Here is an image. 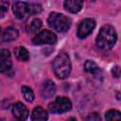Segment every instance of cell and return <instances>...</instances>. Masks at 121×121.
<instances>
[{
	"label": "cell",
	"instance_id": "18",
	"mask_svg": "<svg viewBox=\"0 0 121 121\" xmlns=\"http://www.w3.org/2000/svg\"><path fill=\"white\" fill-rule=\"evenodd\" d=\"M42 21L40 19H34L32 22H31V25H30V28H31V32L35 33L37 32L38 30L41 29L42 27Z\"/></svg>",
	"mask_w": 121,
	"mask_h": 121
},
{
	"label": "cell",
	"instance_id": "7",
	"mask_svg": "<svg viewBox=\"0 0 121 121\" xmlns=\"http://www.w3.org/2000/svg\"><path fill=\"white\" fill-rule=\"evenodd\" d=\"M95 26V22L94 19H91V18L84 19L79 24V26L78 27V31H77L78 37L80 39L86 38L88 35L91 34V32L94 30Z\"/></svg>",
	"mask_w": 121,
	"mask_h": 121
},
{
	"label": "cell",
	"instance_id": "5",
	"mask_svg": "<svg viewBox=\"0 0 121 121\" xmlns=\"http://www.w3.org/2000/svg\"><path fill=\"white\" fill-rule=\"evenodd\" d=\"M12 10L15 17L19 20H26L30 15H32L31 5L22 1H17L16 3H14L12 6Z\"/></svg>",
	"mask_w": 121,
	"mask_h": 121
},
{
	"label": "cell",
	"instance_id": "17",
	"mask_svg": "<svg viewBox=\"0 0 121 121\" xmlns=\"http://www.w3.org/2000/svg\"><path fill=\"white\" fill-rule=\"evenodd\" d=\"M105 118L107 120H120L121 114L116 110H110L105 113Z\"/></svg>",
	"mask_w": 121,
	"mask_h": 121
},
{
	"label": "cell",
	"instance_id": "9",
	"mask_svg": "<svg viewBox=\"0 0 121 121\" xmlns=\"http://www.w3.org/2000/svg\"><path fill=\"white\" fill-rule=\"evenodd\" d=\"M56 93V85L52 80H45L41 88V95L43 98L47 99L52 97Z\"/></svg>",
	"mask_w": 121,
	"mask_h": 121
},
{
	"label": "cell",
	"instance_id": "13",
	"mask_svg": "<svg viewBox=\"0 0 121 121\" xmlns=\"http://www.w3.org/2000/svg\"><path fill=\"white\" fill-rule=\"evenodd\" d=\"M18 30L14 27H8L3 33V41L4 42H12L18 38Z\"/></svg>",
	"mask_w": 121,
	"mask_h": 121
},
{
	"label": "cell",
	"instance_id": "20",
	"mask_svg": "<svg viewBox=\"0 0 121 121\" xmlns=\"http://www.w3.org/2000/svg\"><path fill=\"white\" fill-rule=\"evenodd\" d=\"M31 11H32V15L33 14H37V13L42 11V7L40 5H37V4L31 5Z\"/></svg>",
	"mask_w": 121,
	"mask_h": 121
},
{
	"label": "cell",
	"instance_id": "6",
	"mask_svg": "<svg viewBox=\"0 0 121 121\" xmlns=\"http://www.w3.org/2000/svg\"><path fill=\"white\" fill-rule=\"evenodd\" d=\"M57 41L56 35L49 31V30H43L40 33H38L32 40V43L36 45L39 44H47V43H54Z\"/></svg>",
	"mask_w": 121,
	"mask_h": 121
},
{
	"label": "cell",
	"instance_id": "1",
	"mask_svg": "<svg viewBox=\"0 0 121 121\" xmlns=\"http://www.w3.org/2000/svg\"><path fill=\"white\" fill-rule=\"evenodd\" d=\"M116 40L117 35L115 29L110 25H105L100 28L95 43L98 48L102 50H109L114 45Z\"/></svg>",
	"mask_w": 121,
	"mask_h": 121
},
{
	"label": "cell",
	"instance_id": "15",
	"mask_svg": "<svg viewBox=\"0 0 121 121\" xmlns=\"http://www.w3.org/2000/svg\"><path fill=\"white\" fill-rule=\"evenodd\" d=\"M84 70H85V72L90 73V74H93V75H95V74H97L99 72V68H98L97 64L95 61L90 60H88L85 62V64H84Z\"/></svg>",
	"mask_w": 121,
	"mask_h": 121
},
{
	"label": "cell",
	"instance_id": "19",
	"mask_svg": "<svg viewBox=\"0 0 121 121\" xmlns=\"http://www.w3.org/2000/svg\"><path fill=\"white\" fill-rule=\"evenodd\" d=\"M8 9H9V3L8 2H5V1L0 2V18L5 16V14L8 11Z\"/></svg>",
	"mask_w": 121,
	"mask_h": 121
},
{
	"label": "cell",
	"instance_id": "8",
	"mask_svg": "<svg viewBox=\"0 0 121 121\" xmlns=\"http://www.w3.org/2000/svg\"><path fill=\"white\" fill-rule=\"evenodd\" d=\"M12 62L10 59V53L7 49H0V72L9 73L11 69Z\"/></svg>",
	"mask_w": 121,
	"mask_h": 121
},
{
	"label": "cell",
	"instance_id": "11",
	"mask_svg": "<svg viewBox=\"0 0 121 121\" xmlns=\"http://www.w3.org/2000/svg\"><path fill=\"white\" fill-rule=\"evenodd\" d=\"M63 6L67 11L72 13H77L82 9L83 0H65Z\"/></svg>",
	"mask_w": 121,
	"mask_h": 121
},
{
	"label": "cell",
	"instance_id": "12",
	"mask_svg": "<svg viewBox=\"0 0 121 121\" xmlns=\"http://www.w3.org/2000/svg\"><path fill=\"white\" fill-rule=\"evenodd\" d=\"M47 118H48L47 112L40 106L36 107L31 113V119L33 121H43L46 120Z\"/></svg>",
	"mask_w": 121,
	"mask_h": 121
},
{
	"label": "cell",
	"instance_id": "4",
	"mask_svg": "<svg viewBox=\"0 0 121 121\" xmlns=\"http://www.w3.org/2000/svg\"><path fill=\"white\" fill-rule=\"evenodd\" d=\"M50 112L54 113H62L68 112L72 108V103L68 97H57L53 102L48 105Z\"/></svg>",
	"mask_w": 121,
	"mask_h": 121
},
{
	"label": "cell",
	"instance_id": "22",
	"mask_svg": "<svg viewBox=\"0 0 121 121\" xmlns=\"http://www.w3.org/2000/svg\"><path fill=\"white\" fill-rule=\"evenodd\" d=\"M112 73L113 77L118 78L120 76V68H119V66H114L112 68Z\"/></svg>",
	"mask_w": 121,
	"mask_h": 121
},
{
	"label": "cell",
	"instance_id": "21",
	"mask_svg": "<svg viewBox=\"0 0 121 121\" xmlns=\"http://www.w3.org/2000/svg\"><path fill=\"white\" fill-rule=\"evenodd\" d=\"M86 119L87 120H91V121H93V120H99L100 119V116L96 112H94V113H91L89 116H87Z\"/></svg>",
	"mask_w": 121,
	"mask_h": 121
},
{
	"label": "cell",
	"instance_id": "23",
	"mask_svg": "<svg viewBox=\"0 0 121 121\" xmlns=\"http://www.w3.org/2000/svg\"><path fill=\"white\" fill-rule=\"evenodd\" d=\"M3 41V35H2V30H1V27H0V43H2Z\"/></svg>",
	"mask_w": 121,
	"mask_h": 121
},
{
	"label": "cell",
	"instance_id": "14",
	"mask_svg": "<svg viewBox=\"0 0 121 121\" xmlns=\"http://www.w3.org/2000/svg\"><path fill=\"white\" fill-rule=\"evenodd\" d=\"M14 52H15V56H16L17 60H19L21 61H26V60H28L29 54H28V51L25 47L19 46V47L15 48Z\"/></svg>",
	"mask_w": 121,
	"mask_h": 121
},
{
	"label": "cell",
	"instance_id": "2",
	"mask_svg": "<svg viewBox=\"0 0 121 121\" xmlns=\"http://www.w3.org/2000/svg\"><path fill=\"white\" fill-rule=\"evenodd\" d=\"M53 70L58 78H66L71 72V61L67 54L60 53L53 60Z\"/></svg>",
	"mask_w": 121,
	"mask_h": 121
},
{
	"label": "cell",
	"instance_id": "10",
	"mask_svg": "<svg viewBox=\"0 0 121 121\" xmlns=\"http://www.w3.org/2000/svg\"><path fill=\"white\" fill-rule=\"evenodd\" d=\"M12 113H13V116L18 120H25L28 116V111L26 107L21 102H17L13 105Z\"/></svg>",
	"mask_w": 121,
	"mask_h": 121
},
{
	"label": "cell",
	"instance_id": "16",
	"mask_svg": "<svg viewBox=\"0 0 121 121\" xmlns=\"http://www.w3.org/2000/svg\"><path fill=\"white\" fill-rule=\"evenodd\" d=\"M22 95L27 102H31L34 99V94H33L32 90L27 86H23L22 87Z\"/></svg>",
	"mask_w": 121,
	"mask_h": 121
},
{
	"label": "cell",
	"instance_id": "3",
	"mask_svg": "<svg viewBox=\"0 0 121 121\" xmlns=\"http://www.w3.org/2000/svg\"><path fill=\"white\" fill-rule=\"evenodd\" d=\"M47 23L51 28L58 32H65L71 26V20L67 16L58 12H51L48 16Z\"/></svg>",
	"mask_w": 121,
	"mask_h": 121
}]
</instances>
